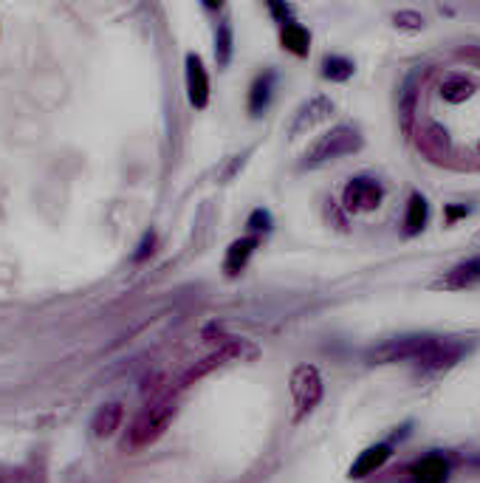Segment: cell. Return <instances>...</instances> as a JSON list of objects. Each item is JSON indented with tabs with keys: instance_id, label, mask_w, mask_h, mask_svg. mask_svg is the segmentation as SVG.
<instances>
[{
	"instance_id": "obj_1",
	"label": "cell",
	"mask_w": 480,
	"mask_h": 483,
	"mask_svg": "<svg viewBox=\"0 0 480 483\" xmlns=\"http://www.w3.org/2000/svg\"><path fill=\"white\" fill-rule=\"evenodd\" d=\"M175 410H179V407H175L172 396H162L156 401H150L144 410L131 421L128 439H124V449H144L150 444H156L167 432L170 421L175 419Z\"/></svg>"
},
{
	"instance_id": "obj_2",
	"label": "cell",
	"mask_w": 480,
	"mask_h": 483,
	"mask_svg": "<svg viewBox=\"0 0 480 483\" xmlns=\"http://www.w3.org/2000/svg\"><path fill=\"white\" fill-rule=\"evenodd\" d=\"M362 147V133L359 127L353 124H337L331 127L325 136H319L309 153H306V162L309 164H325V162H337L342 156H350V153H357Z\"/></svg>"
},
{
	"instance_id": "obj_3",
	"label": "cell",
	"mask_w": 480,
	"mask_h": 483,
	"mask_svg": "<svg viewBox=\"0 0 480 483\" xmlns=\"http://www.w3.org/2000/svg\"><path fill=\"white\" fill-rule=\"evenodd\" d=\"M325 385L314 365H299L291 373V399H294V421H302L322 401Z\"/></svg>"
},
{
	"instance_id": "obj_4",
	"label": "cell",
	"mask_w": 480,
	"mask_h": 483,
	"mask_svg": "<svg viewBox=\"0 0 480 483\" xmlns=\"http://www.w3.org/2000/svg\"><path fill=\"white\" fill-rule=\"evenodd\" d=\"M433 342V334H410V337H396V340H387L378 348H373L367 353V360L373 365H393V362H413L418 356L429 348Z\"/></svg>"
},
{
	"instance_id": "obj_5",
	"label": "cell",
	"mask_w": 480,
	"mask_h": 483,
	"mask_svg": "<svg viewBox=\"0 0 480 483\" xmlns=\"http://www.w3.org/2000/svg\"><path fill=\"white\" fill-rule=\"evenodd\" d=\"M469 350V345L458 337H433L429 348L416 360L418 373H441L449 370L455 362L464 360V353Z\"/></svg>"
},
{
	"instance_id": "obj_6",
	"label": "cell",
	"mask_w": 480,
	"mask_h": 483,
	"mask_svg": "<svg viewBox=\"0 0 480 483\" xmlns=\"http://www.w3.org/2000/svg\"><path fill=\"white\" fill-rule=\"evenodd\" d=\"M385 201V187L373 175H357L345 184L342 203L348 212H373Z\"/></svg>"
},
{
	"instance_id": "obj_7",
	"label": "cell",
	"mask_w": 480,
	"mask_h": 483,
	"mask_svg": "<svg viewBox=\"0 0 480 483\" xmlns=\"http://www.w3.org/2000/svg\"><path fill=\"white\" fill-rule=\"evenodd\" d=\"M187 96L190 105L198 111L210 105V74L198 54H187Z\"/></svg>"
},
{
	"instance_id": "obj_8",
	"label": "cell",
	"mask_w": 480,
	"mask_h": 483,
	"mask_svg": "<svg viewBox=\"0 0 480 483\" xmlns=\"http://www.w3.org/2000/svg\"><path fill=\"white\" fill-rule=\"evenodd\" d=\"M238 356H243V342H226V345H220L215 353H210L207 360H201V362H195L187 373H184V379H181V388H190L192 381H198L201 376H207L210 370H215V368H220V365H226V362H232V360H238Z\"/></svg>"
},
{
	"instance_id": "obj_9",
	"label": "cell",
	"mask_w": 480,
	"mask_h": 483,
	"mask_svg": "<svg viewBox=\"0 0 480 483\" xmlns=\"http://www.w3.org/2000/svg\"><path fill=\"white\" fill-rule=\"evenodd\" d=\"M480 283V254L477 258H469L458 266H452L449 271H444L438 280H436V289H444V291H461V289H469Z\"/></svg>"
},
{
	"instance_id": "obj_10",
	"label": "cell",
	"mask_w": 480,
	"mask_h": 483,
	"mask_svg": "<svg viewBox=\"0 0 480 483\" xmlns=\"http://www.w3.org/2000/svg\"><path fill=\"white\" fill-rule=\"evenodd\" d=\"M331 113H334V102L331 99H325V96L309 99L306 105L297 111V116L291 122V136H299V133L311 131V127H317L319 122H325Z\"/></svg>"
},
{
	"instance_id": "obj_11",
	"label": "cell",
	"mask_w": 480,
	"mask_h": 483,
	"mask_svg": "<svg viewBox=\"0 0 480 483\" xmlns=\"http://www.w3.org/2000/svg\"><path fill=\"white\" fill-rule=\"evenodd\" d=\"M449 461L441 452H429L410 467V480L413 483H446L449 480Z\"/></svg>"
},
{
	"instance_id": "obj_12",
	"label": "cell",
	"mask_w": 480,
	"mask_h": 483,
	"mask_svg": "<svg viewBox=\"0 0 480 483\" xmlns=\"http://www.w3.org/2000/svg\"><path fill=\"white\" fill-rule=\"evenodd\" d=\"M390 455H393V444L390 441H378V444H373V447H367L365 452H359V458L353 461V467H350V478H367V475H373V472H378L382 469L387 461H390Z\"/></svg>"
},
{
	"instance_id": "obj_13",
	"label": "cell",
	"mask_w": 480,
	"mask_h": 483,
	"mask_svg": "<svg viewBox=\"0 0 480 483\" xmlns=\"http://www.w3.org/2000/svg\"><path fill=\"white\" fill-rule=\"evenodd\" d=\"M274 83H277V74L274 71H263L255 83L249 88V113L251 116H263L266 108L271 105V96H274Z\"/></svg>"
},
{
	"instance_id": "obj_14",
	"label": "cell",
	"mask_w": 480,
	"mask_h": 483,
	"mask_svg": "<svg viewBox=\"0 0 480 483\" xmlns=\"http://www.w3.org/2000/svg\"><path fill=\"white\" fill-rule=\"evenodd\" d=\"M255 249H258V238H240V241H235L230 249H226V261H223V271H226V277H238L246 266H249V261H251V254H255Z\"/></svg>"
},
{
	"instance_id": "obj_15",
	"label": "cell",
	"mask_w": 480,
	"mask_h": 483,
	"mask_svg": "<svg viewBox=\"0 0 480 483\" xmlns=\"http://www.w3.org/2000/svg\"><path fill=\"white\" fill-rule=\"evenodd\" d=\"M280 43L286 51H291L294 57H309L311 51V32L306 29V25H299L297 20L286 23L280 29Z\"/></svg>"
},
{
	"instance_id": "obj_16",
	"label": "cell",
	"mask_w": 480,
	"mask_h": 483,
	"mask_svg": "<svg viewBox=\"0 0 480 483\" xmlns=\"http://www.w3.org/2000/svg\"><path fill=\"white\" fill-rule=\"evenodd\" d=\"M122 419H124L122 404L111 401V404H105V407H99V410H96V416H93V421H91L93 436H96V439H111L113 432L119 429Z\"/></svg>"
},
{
	"instance_id": "obj_17",
	"label": "cell",
	"mask_w": 480,
	"mask_h": 483,
	"mask_svg": "<svg viewBox=\"0 0 480 483\" xmlns=\"http://www.w3.org/2000/svg\"><path fill=\"white\" fill-rule=\"evenodd\" d=\"M426 218H429V203L421 192H413L410 201H407V218H404V235H418L421 229L426 226Z\"/></svg>"
},
{
	"instance_id": "obj_18",
	"label": "cell",
	"mask_w": 480,
	"mask_h": 483,
	"mask_svg": "<svg viewBox=\"0 0 480 483\" xmlns=\"http://www.w3.org/2000/svg\"><path fill=\"white\" fill-rule=\"evenodd\" d=\"M472 94H475V83L466 80V76H461V74L446 76L444 85H441V96L446 102H452V105H461V102H466Z\"/></svg>"
},
{
	"instance_id": "obj_19",
	"label": "cell",
	"mask_w": 480,
	"mask_h": 483,
	"mask_svg": "<svg viewBox=\"0 0 480 483\" xmlns=\"http://www.w3.org/2000/svg\"><path fill=\"white\" fill-rule=\"evenodd\" d=\"M232 25L230 20H220L218 29H215V60H218V68H226L232 60Z\"/></svg>"
},
{
	"instance_id": "obj_20",
	"label": "cell",
	"mask_w": 480,
	"mask_h": 483,
	"mask_svg": "<svg viewBox=\"0 0 480 483\" xmlns=\"http://www.w3.org/2000/svg\"><path fill=\"white\" fill-rule=\"evenodd\" d=\"M353 71H357V68H353V63L345 60V57L331 54V57L322 60V76H325V80H331V83H345V80H350Z\"/></svg>"
},
{
	"instance_id": "obj_21",
	"label": "cell",
	"mask_w": 480,
	"mask_h": 483,
	"mask_svg": "<svg viewBox=\"0 0 480 483\" xmlns=\"http://www.w3.org/2000/svg\"><path fill=\"white\" fill-rule=\"evenodd\" d=\"M246 226H249L251 238H255V235H269V232H271V226H274L271 212H269V210H255V212L249 215Z\"/></svg>"
},
{
	"instance_id": "obj_22",
	"label": "cell",
	"mask_w": 480,
	"mask_h": 483,
	"mask_svg": "<svg viewBox=\"0 0 480 483\" xmlns=\"http://www.w3.org/2000/svg\"><path fill=\"white\" fill-rule=\"evenodd\" d=\"M396 25H401V29H410V32H418L424 25V17L416 15V12H398L396 15Z\"/></svg>"
},
{
	"instance_id": "obj_23",
	"label": "cell",
	"mask_w": 480,
	"mask_h": 483,
	"mask_svg": "<svg viewBox=\"0 0 480 483\" xmlns=\"http://www.w3.org/2000/svg\"><path fill=\"white\" fill-rule=\"evenodd\" d=\"M153 246H156V232H147V235H144V241L139 243V251L133 254V261H139V263H142V261L147 258V254H153Z\"/></svg>"
},
{
	"instance_id": "obj_24",
	"label": "cell",
	"mask_w": 480,
	"mask_h": 483,
	"mask_svg": "<svg viewBox=\"0 0 480 483\" xmlns=\"http://www.w3.org/2000/svg\"><path fill=\"white\" fill-rule=\"evenodd\" d=\"M269 12H271L277 20H280L283 25H286V23H291V20H289V17H291V6H283V4H269Z\"/></svg>"
},
{
	"instance_id": "obj_25",
	"label": "cell",
	"mask_w": 480,
	"mask_h": 483,
	"mask_svg": "<svg viewBox=\"0 0 480 483\" xmlns=\"http://www.w3.org/2000/svg\"><path fill=\"white\" fill-rule=\"evenodd\" d=\"M466 212H469L466 207H458V210H455V207H449V221H455L458 215H466Z\"/></svg>"
},
{
	"instance_id": "obj_26",
	"label": "cell",
	"mask_w": 480,
	"mask_h": 483,
	"mask_svg": "<svg viewBox=\"0 0 480 483\" xmlns=\"http://www.w3.org/2000/svg\"><path fill=\"white\" fill-rule=\"evenodd\" d=\"M0 483H4V475H0Z\"/></svg>"
}]
</instances>
